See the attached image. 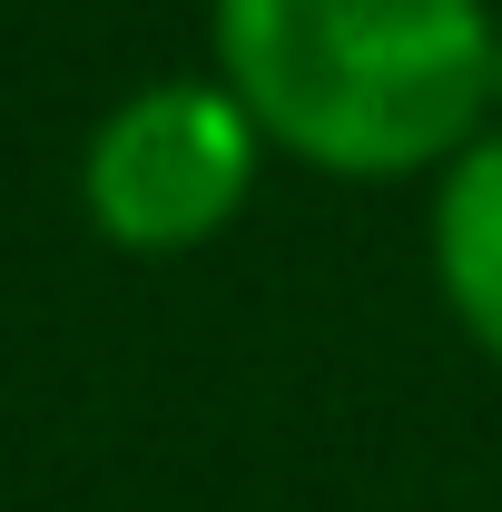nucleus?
<instances>
[{"mask_svg":"<svg viewBox=\"0 0 502 512\" xmlns=\"http://www.w3.org/2000/svg\"><path fill=\"white\" fill-rule=\"evenodd\" d=\"M493 30L502 0H207V69L286 168L414 188L493 128Z\"/></svg>","mask_w":502,"mask_h":512,"instance_id":"obj_1","label":"nucleus"},{"mask_svg":"<svg viewBox=\"0 0 502 512\" xmlns=\"http://www.w3.org/2000/svg\"><path fill=\"white\" fill-rule=\"evenodd\" d=\"M266 138L217 69H168L109 99L79 138V217L119 256L217 247L266 188Z\"/></svg>","mask_w":502,"mask_h":512,"instance_id":"obj_2","label":"nucleus"},{"mask_svg":"<svg viewBox=\"0 0 502 512\" xmlns=\"http://www.w3.org/2000/svg\"><path fill=\"white\" fill-rule=\"evenodd\" d=\"M424 266L463 345L502 365V119L443 178H424Z\"/></svg>","mask_w":502,"mask_h":512,"instance_id":"obj_3","label":"nucleus"},{"mask_svg":"<svg viewBox=\"0 0 502 512\" xmlns=\"http://www.w3.org/2000/svg\"><path fill=\"white\" fill-rule=\"evenodd\" d=\"M493 119H502V30H493Z\"/></svg>","mask_w":502,"mask_h":512,"instance_id":"obj_4","label":"nucleus"}]
</instances>
